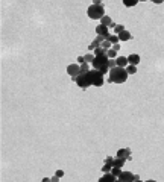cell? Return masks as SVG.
I'll list each match as a JSON object with an SVG mask.
<instances>
[{"mask_svg": "<svg viewBox=\"0 0 164 182\" xmlns=\"http://www.w3.org/2000/svg\"><path fill=\"white\" fill-rule=\"evenodd\" d=\"M112 49H114L116 52H119V50H120V44H119V43H117V44H114V46H112Z\"/></svg>", "mask_w": 164, "mask_h": 182, "instance_id": "cell-30", "label": "cell"}, {"mask_svg": "<svg viewBox=\"0 0 164 182\" xmlns=\"http://www.w3.org/2000/svg\"><path fill=\"white\" fill-rule=\"evenodd\" d=\"M97 47H100V44H99V43H97V41L94 39V41H91V44L88 46V50H90V52H94V50H96Z\"/></svg>", "mask_w": 164, "mask_h": 182, "instance_id": "cell-20", "label": "cell"}, {"mask_svg": "<svg viewBox=\"0 0 164 182\" xmlns=\"http://www.w3.org/2000/svg\"><path fill=\"white\" fill-rule=\"evenodd\" d=\"M111 168H112V164L105 163L103 164V167H102V172H103V173H108V172H111Z\"/></svg>", "mask_w": 164, "mask_h": 182, "instance_id": "cell-22", "label": "cell"}, {"mask_svg": "<svg viewBox=\"0 0 164 182\" xmlns=\"http://www.w3.org/2000/svg\"><path fill=\"white\" fill-rule=\"evenodd\" d=\"M67 73H69V76H72L73 79L78 77V76L81 74V65H79V64H70V65L67 67Z\"/></svg>", "mask_w": 164, "mask_h": 182, "instance_id": "cell-6", "label": "cell"}, {"mask_svg": "<svg viewBox=\"0 0 164 182\" xmlns=\"http://www.w3.org/2000/svg\"><path fill=\"white\" fill-rule=\"evenodd\" d=\"M59 181V178H58V176H56V175H55L53 178H52V182H58Z\"/></svg>", "mask_w": 164, "mask_h": 182, "instance_id": "cell-31", "label": "cell"}, {"mask_svg": "<svg viewBox=\"0 0 164 182\" xmlns=\"http://www.w3.org/2000/svg\"><path fill=\"white\" fill-rule=\"evenodd\" d=\"M93 72H94V79H93V87H102L103 85V82H105V76L102 74V73L99 72V70H94L93 68Z\"/></svg>", "mask_w": 164, "mask_h": 182, "instance_id": "cell-5", "label": "cell"}, {"mask_svg": "<svg viewBox=\"0 0 164 182\" xmlns=\"http://www.w3.org/2000/svg\"><path fill=\"white\" fill-rule=\"evenodd\" d=\"M116 156H117V158H122V159H126L128 161V158L131 156V149H129V147H128V149H119Z\"/></svg>", "mask_w": 164, "mask_h": 182, "instance_id": "cell-9", "label": "cell"}, {"mask_svg": "<svg viewBox=\"0 0 164 182\" xmlns=\"http://www.w3.org/2000/svg\"><path fill=\"white\" fill-rule=\"evenodd\" d=\"M84 62H85V58H84V56H78V64L81 65V64H84Z\"/></svg>", "mask_w": 164, "mask_h": 182, "instance_id": "cell-28", "label": "cell"}, {"mask_svg": "<svg viewBox=\"0 0 164 182\" xmlns=\"http://www.w3.org/2000/svg\"><path fill=\"white\" fill-rule=\"evenodd\" d=\"M49 181H52V178H44L43 179V182H49Z\"/></svg>", "mask_w": 164, "mask_h": 182, "instance_id": "cell-33", "label": "cell"}, {"mask_svg": "<svg viewBox=\"0 0 164 182\" xmlns=\"http://www.w3.org/2000/svg\"><path fill=\"white\" fill-rule=\"evenodd\" d=\"M123 31H126L123 24H116V27H114V34H116V35H120Z\"/></svg>", "mask_w": 164, "mask_h": 182, "instance_id": "cell-16", "label": "cell"}, {"mask_svg": "<svg viewBox=\"0 0 164 182\" xmlns=\"http://www.w3.org/2000/svg\"><path fill=\"white\" fill-rule=\"evenodd\" d=\"M90 70H91V64H88V62H84V64H81V73L90 72Z\"/></svg>", "mask_w": 164, "mask_h": 182, "instance_id": "cell-17", "label": "cell"}, {"mask_svg": "<svg viewBox=\"0 0 164 182\" xmlns=\"http://www.w3.org/2000/svg\"><path fill=\"white\" fill-rule=\"evenodd\" d=\"M116 64H117V67H123V68H126L128 65V56H117L116 58Z\"/></svg>", "mask_w": 164, "mask_h": 182, "instance_id": "cell-11", "label": "cell"}, {"mask_svg": "<svg viewBox=\"0 0 164 182\" xmlns=\"http://www.w3.org/2000/svg\"><path fill=\"white\" fill-rule=\"evenodd\" d=\"M108 67H109V68H114V67H117V64H116V59H108Z\"/></svg>", "mask_w": 164, "mask_h": 182, "instance_id": "cell-26", "label": "cell"}, {"mask_svg": "<svg viewBox=\"0 0 164 182\" xmlns=\"http://www.w3.org/2000/svg\"><path fill=\"white\" fill-rule=\"evenodd\" d=\"M126 72H128V74H135V73H137V67L129 64V65L126 67Z\"/></svg>", "mask_w": 164, "mask_h": 182, "instance_id": "cell-21", "label": "cell"}, {"mask_svg": "<svg viewBox=\"0 0 164 182\" xmlns=\"http://www.w3.org/2000/svg\"><path fill=\"white\" fill-rule=\"evenodd\" d=\"M87 14H88V17L91 20H102L105 17V5H103V2H100V0L93 2L88 6V9H87Z\"/></svg>", "mask_w": 164, "mask_h": 182, "instance_id": "cell-1", "label": "cell"}, {"mask_svg": "<svg viewBox=\"0 0 164 182\" xmlns=\"http://www.w3.org/2000/svg\"><path fill=\"white\" fill-rule=\"evenodd\" d=\"M132 38V35L128 32V31H123L120 35H119V39H120V43H125V41H129Z\"/></svg>", "mask_w": 164, "mask_h": 182, "instance_id": "cell-12", "label": "cell"}, {"mask_svg": "<svg viewBox=\"0 0 164 182\" xmlns=\"http://www.w3.org/2000/svg\"><path fill=\"white\" fill-rule=\"evenodd\" d=\"M116 55H117V52H116L114 49H109V50H108V58H109V59H116V58H117Z\"/></svg>", "mask_w": 164, "mask_h": 182, "instance_id": "cell-25", "label": "cell"}, {"mask_svg": "<svg viewBox=\"0 0 164 182\" xmlns=\"http://www.w3.org/2000/svg\"><path fill=\"white\" fill-rule=\"evenodd\" d=\"M117 179L120 182H134V181H140V178L131 172H120V175L117 176Z\"/></svg>", "mask_w": 164, "mask_h": 182, "instance_id": "cell-4", "label": "cell"}, {"mask_svg": "<svg viewBox=\"0 0 164 182\" xmlns=\"http://www.w3.org/2000/svg\"><path fill=\"white\" fill-rule=\"evenodd\" d=\"M100 47H103L105 50H109V49H112V44H111L108 39H107V41H103V43L100 44Z\"/></svg>", "mask_w": 164, "mask_h": 182, "instance_id": "cell-23", "label": "cell"}, {"mask_svg": "<svg viewBox=\"0 0 164 182\" xmlns=\"http://www.w3.org/2000/svg\"><path fill=\"white\" fill-rule=\"evenodd\" d=\"M109 27H107V26H103V24H99V26H96V34L99 36H103L105 39H108L109 38V31H108Z\"/></svg>", "mask_w": 164, "mask_h": 182, "instance_id": "cell-7", "label": "cell"}, {"mask_svg": "<svg viewBox=\"0 0 164 182\" xmlns=\"http://www.w3.org/2000/svg\"><path fill=\"white\" fill-rule=\"evenodd\" d=\"M120 172H122V168H120V167H112V168H111V173H112L114 176H119V175H120Z\"/></svg>", "mask_w": 164, "mask_h": 182, "instance_id": "cell-24", "label": "cell"}, {"mask_svg": "<svg viewBox=\"0 0 164 182\" xmlns=\"http://www.w3.org/2000/svg\"><path fill=\"white\" fill-rule=\"evenodd\" d=\"M152 2H153V3H157V5H160V3H163L164 0H152Z\"/></svg>", "mask_w": 164, "mask_h": 182, "instance_id": "cell-32", "label": "cell"}, {"mask_svg": "<svg viewBox=\"0 0 164 182\" xmlns=\"http://www.w3.org/2000/svg\"><path fill=\"white\" fill-rule=\"evenodd\" d=\"M55 175H56L58 178H62V176H64V172H62V170H58V172H56Z\"/></svg>", "mask_w": 164, "mask_h": 182, "instance_id": "cell-29", "label": "cell"}, {"mask_svg": "<svg viewBox=\"0 0 164 182\" xmlns=\"http://www.w3.org/2000/svg\"><path fill=\"white\" fill-rule=\"evenodd\" d=\"M116 181H119V179H117V176H114L111 172L103 173V176L99 178V182H116Z\"/></svg>", "mask_w": 164, "mask_h": 182, "instance_id": "cell-8", "label": "cell"}, {"mask_svg": "<svg viewBox=\"0 0 164 182\" xmlns=\"http://www.w3.org/2000/svg\"><path fill=\"white\" fill-rule=\"evenodd\" d=\"M108 41L114 46V44H117V43H120V39H119V35H116V34H111L108 38Z\"/></svg>", "mask_w": 164, "mask_h": 182, "instance_id": "cell-15", "label": "cell"}, {"mask_svg": "<svg viewBox=\"0 0 164 182\" xmlns=\"http://www.w3.org/2000/svg\"><path fill=\"white\" fill-rule=\"evenodd\" d=\"M138 3V0H123V5L126 8H131V6H135Z\"/></svg>", "mask_w": 164, "mask_h": 182, "instance_id": "cell-19", "label": "cell"}, {"mask_svg": "<svg viewBox=\"0 0 164 182\" xmlns=\"http://www.w3.org/2000/svg\"><path fill=\"white\" fill-rule=\"evenodd\" d=\"M100 24H103V26H107V27H111V26H112V20H111V17L105 15V17L100 20Z\"/></svg>", "mask_w": 164, "mask_h": 182, "instance_id": "cell-13", "label": "cell"}, {"mask_svg": "<svg viewBox=\"0 0 164 182\" xmlns=\"http://www.w3.org/2000/svg\"><path fill=\"white\" fill-rule=\"evenodd\" d=\"M128 64H131V65H138L140 64V55H137V53H132V55H129L128 56Z\"/></svg>", "mask_w": 164, "mask_h": 182, "instance_id": "cell-10", "label": "cell"}, {"mask_svg": "<svg viewBox=\"0 0 164 182\" xmlns=\"http://www.w3.org/2000/svg\"><path fill=\"white\" fill-rule=\"evenodd\" d=\"M84 58H85V62H88V64H91V62L94 61V58H96V55L93 53V52H90V53H87V55H85Z\"/></svg>", "mask_w": 164, "mask_h": 182, "instance_id": "cell-18", "label": "cell"}, {"mask_svg": "<svg viewBox=\"0 0 164 182\" xmlns=\"http://www.w3.org/2000/svg\"><path fill=\"white\" fill-rule=\"evenodd\" d=\"M93 79H94V72L91 68L90 72H85V73H81L78 77H74V82L78 84V87L81 88H88L93 85Z\"/></svg>", "mask_w": 164, "mask_h": 182, "instance_id": "cell-3", "label": "cell"}, {"mask_svg": "<svg viewBox=\"0 0 164 182\" xmlns=\"http://www.w3.org/2000/svg\"><path fill=\"white\" fill-rule=\"evenodd\" d=\"M125 163H126V159H122V158H117V156H116V158H114V163H112V167H120V168H122Z\"/></svg>", "mask_w": 164, "mask_h": 182, "instance_id": "cell-14", "label": "cell"}, {"mask_svg": "<svg viewBox=\"0 0 164 182\" xmlns=\"http://www.w3.org/2000/svg\"><path fill=\"white\" fill-rule=\"evenodd\" d=\"M96 41H97V43H99V44H102V43H103V41H107V39H105V38H103V36H96Z\"/></svg>", "mask_w": 164, "mask_h": 182, "instance_id": "cell-27", "label": "cell"}, {"mask_svg": "<svg viewBox=\"0 0 164 182\" xmlns=\"http://www.w3.org/2000/svg\"><path fill=\"white\" fill-rule=\"evenodd\" d=\"M128 72L126 68L123 67H114L109 70V77H108V82L109 84H125L128 81Z\"/></svg>", "mask_w": 164, "mask_h": 182, "instance_id": "cell-2", "label": "cell"}]
</instances>
